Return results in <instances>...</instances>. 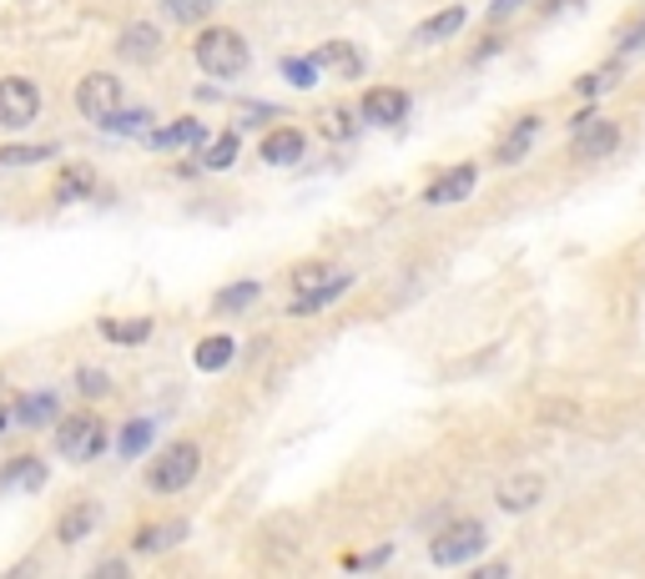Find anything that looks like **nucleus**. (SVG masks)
<instances>
[{"instance_id": "f257e3e1", "label": "nucleus", "mask_w": 645, "mask_h": 579, "mask_svg": "<svg viewBox=\"0 0 645 579\" xmlns=\"http://www.w3.org/2000/svg\"><path fill=\"white\" fill-rule=\"evenodd\" d=\"M192 56H197V66H203L207 76H217V81H232V76L248 72V41H242L232 25H207L203 36L192 41Z\"/></svg>"}, {"instance_id": "f03ea898", "label": "nucleus", "mask_w": 645, "mask_h": 579, "mask_svg": "<svg viewBox=\"0 0 645 579\" xmlns=\"http://www.w3.org/2000/svg\"><path fill=\"white\" fill-rule=\"evenodd\" d=\"M197 469H203V449L197 444H172L146 463V489L152 494H182L197 479Z\"/></svg>"}, {"instance_id": "7ed1b4c3", "label": "nucleus", "mask_w": 645, "mask_h": 579, "mask_svg": "<svg viewBox=\"0 0 645 579\" xmlns=\"http://www.w3.org/2000/svg\"><path fill=\"white\" fill-rule=\"evenodd\" d=\"M56 449H61V459H72V463H91V459H101L107 454V424L96 414H66L56 424Z\"/></svg>"}, {"instance_id": "20e7f679", "label": "nucleus", "mask_w": 645, "mask_h": 579, "mask_svg": "<svg viewBox=\"0 0 645 579\" xmlns=\"http://www.w3.org/2000/svg\"><path fill=\"white\" fill-rule=\"evenodd\" d=\"M484 544H490V529H484V524H479V520H459V524H449V529L434 534L429 559L439 569H459V565H469V559L484 555Z\"/></svg>"}, {"instance_id": "39448f33", "label": "nucleus", "mask_w": 645, "mask_h": 579, "mask_svg": "<svg viewBox=\"0 0 645 579\" xmlns=\"http://www.w3.org/2000/svg\"><path fill=\"white\" fill-rule=\"evenodd\" d=\"M76 111H81L91 127H107V121L121 111V81L111 72L81 76V86H76Z\"/></svg>"}, {"instance_id": "423d86ee", "label": "nucleus", "mask_w": 645, "mask_h": 579, "mask_svg": "<svg viewBox=\"0 0 645 579\" xmlns=\"http://www.w3.org/2000/svg\"><path fill=\"white\" fill-rule=\"evenodd\" d=\"M41 117V86L25 76H0V127L25 131Z\"/></svg>"}, {"instance_id": "0eeeda50", "label": "nucleus", "mask_w": 645, "mask_h": 579, "mask_svg": "<svg viewBox=\"0 0 645 579\" xmlns=\"http://www.w3.org/2000/svg\"><path fill=\"white\" fill-rule=\"evenodd\" d=\"M408 107H414V96H408L404 86H373V91H363L359 117L369 121V127H398V121L408 117Z\"/></svg>"}, {"instance_id": "6e6552de", "label": "nucleus", "mask_w": 645, "mask_h": 579, "mask_svg": "<svg viewBox=\"0 0 645 579\" xmlns=\"http://www.w3.org/2000/svg\"><path fill=\"white\" fill-rule=\"evenodd\" d=\"M621 146V127L615 121H586V127L575 131V142H570V156L575 162H600V156H610Z\"/></svg>"}, {"instance_id": "1a4fd4ad", "label": "nucleus", "mask_w": 645, "mask_h": 579, "mask_svg": "<svg viewBox=\"0 0 645 579\" xmlns=\"http://www.w3.org/2000/svg\"><path fill=\"white\" fill-rule=\"evenodd\" d=\"M539 499H545V479H539V473H514V479H504V484L494 489V504H500L504 514H525Z\"/></svg>"}, {"instance_id": "9d476101", "label": "nucleus", "mask_w": 645, "mask_h": 579, "mask_svg": "<svg viewBox=\"0 0 645 579\" xmlns=\"http://www.w3.org/2000/svg\"><path fill=\"white\" fill-rule=\"evenodd\" d=\"M474 182H479V166H449V172H444L439 182H429V187H424V201H429V207H449V201H464L469 192H474Z\"/></svg>"}, {"instance_id": "9b49d317", "label": "nucleus", "mask_w": 645, "mask_h": 579, "mask_svg": "<svg viewBox=\"0 0 645 579\" xmlns=\"http://www.w3.org/2000/svg\"><path fill=\"white\" fill-rule=\"evenodd\" d=\"M303 152H308V136H303L298 127L267 131L263 146H258V156H263L267 166H293V162H303Z\"/></svg>"}, {"instance_id": "f8f14e48", "label": "nucleus", "mask_w": 645, "mask_h": 579, "mask_svg": "<svg viewBox=\"0 0 645 579\" xmlns=\"http://www.w3.org/2000/svg\"><path fill=\"white\" fill-rule=\"evenodd\" d=\"M203 142H207V127L197 117L167 121L162 131H152V136H146V146H152V152H187V146H203Z\"/></svg>"}, {"instance_id": "ddd939ff", "label": "nucleus", "mask_w": 645, "mask_h": 579, "mask_svg": "<svg viewBox=\"0 0 645 579\" xmlns=\"http://www.w3.org/2000/svg\"><path fill=\"white\" fill-rule=\"evenodd\" d=\"M156 51H162V31L146 25V21H132L117 36V56L121 61H136V66H142V61H156Z\"/></svg>"}, {"instance_id": "4468645a", "label": "nucleus", "mask_w": 645, "mask_h": 579, "mask_svg": "<svg viewBox=\"0 0 645 579\" xmlns=\"http://www.w3.org/2000/svg\"><path fill=\"white\" fill-rule=\"evenodd\" d=\"M177 539H187V520H162V524H142L132 534V549L136 555H167Z\"/></svg>"}, {"instance_id": "2eb2a0df", "label": "nucleus", "mask_w": 645, "mask_h": 579, "mask_svg": "<svg viewBox=\"0 0 645 579\" xmlns=\"http://www.w3.org/2000/svg\"><path fill=\"white\" fill-rule=\"evenodd\" d=\"M11 414L21 428H46L51 418H61V398L56 393H25V398H15Z\"/></svg>"}, {"instance_id": "dca6fc26", "label": "nucleus", "mask_w": 645, "mask_h": 579, "mask_svg": "<svg viewBox=\"0 0 645 579\" xmlns=\"http://www.w3.org/2000/svg\"><path fill=\"white\" fill-rule=\"evenodd\" d=\"M96 520H101V509H96V504H86V499H81V504H72V509H61V520H56V539H61V544H81L86 534L96 529Z\"/></svg>"}, {"instance_id": "f3484780", "label": "nucleus", "mask_w": 645, "mask_h": 579, "mask_svg": "<svg viewBox=\"0 0 645 579\" xmlns=\"http://www.w3.org/2000/svg\"><path fill=\"white\" fill-rule=\"evenodd\" d=\"M232 358H238V343H232L228 332H212V338H203V343H197L192 363H197V373H222Z\"/></svg>"}, {"instance_id": "a211bd4d", "label": "nucleus", "mask_w": 645, "mask_h": 579, "mask_svg": "<svg viewBox=\"0 0 645 579\" xmlns=\"http://www.w3.org/2000/svg\"><path fill=\"white\" fill-rule=\"evenodd\" d=\"M464 21H469V11H464V6H444V11L434 15V21H424V25H418V31H414V41H418V46H434V41H449L455 31H464Z\"/></svg>"}, {"instance_id": "6ab92c4d", "label": "nucleus", "mask_w": 645, "mask_h": 579, "mask_svg": "<svg viewBox=\"0 0 645 579\" xmlns=\"http://www.w3.org/2000/svg\"><path fill=\"white\" fill-rule=\"evenodd\" d=\"M535 136H539V117H520L510 131H504V142H500V152H494V156H500L504 166H514L520 156L529 152V146H535Z\"/></svg>"}, {"instance_id": "aec40b11", "label": "nucleus", "mask_w": 645, "mask_h": 579, "mask_svg": "<svg viewBox=\"0 0 645 579\" xmlns=\"http://www.w3.org/2000/svg\"><path fill=\"white\" fill-rule=\"evenodd\" d=\"M348 283H353L348 272H338V267H318V262H313V267H298V272H293V293H298V297H308V293H328V287H348Z\"/></svg>"}, {"instance_id": "412c9836", "label": "nucleus", "mask_w": 645, "mask_h": 579, "mask_svg": "<svg viewBox=\"0 0 645 579\" xmlns=\"http://www.w3.org/2000/svg\"><path fill=\"white\" fill-rule=\"evenodd\" d=\"M96 328H101V338H111L121 348H136L152 338V318H101Z\"/></svg>"}, {"instance_id": "4be33fe9", "label": "nucleus", "mask_w": 645, "mask_h": 579, "mask_svg": "<svg viewBox=\"0 0 645 579\" xmlns=\"http://www.w3.org/2000/svg\"><path fill=\"white\" fill-rule=\"evenodd\" d=\"M91 192H96V172H91V166H66V172L56 177V187H51V197L66 207V201H81V197H91Z\"/></svg>"}, {"instance_id": "5701e85b", "label": "nucleus", "mask_w": 645, "mask_h": 579, "mask_svg": "<svg viewBox=\"0 0 645 579\" xmlns=\"http://www.w3.org/2000/svg\"><path fill=\"white\" fill-rule=\"evenodd\" d=\"M15 484H21V489H31V494H36V489L46 484V463H41L36 454H21V459H15L11 469L0 473V489H15Z\"/></svg>"}, {"instance_id": "b1692460", "label": "nucleus", "mask_w": 645, "mask_h": 579, "mask_svg": "<svg viewBox=\"0 0 645 579\" xmlns=\"http://www.w3.org/2000/svg\"><path fill=\"white\" fill-rule=\"evenodd\" d=\"M258 293H263L258 283H232V287H222V293L212 297V313H217V318H222V313H248Z\"/></svg>"}, {"instance_id": "393cba45", "label": "nucleus", "mask_w": 645, "mask_h": 579, "mask_svg": "<svg viewBox=\"0 0 645 579\" xmlns=\"http://www.w3.org/2000/svg\"><path fill=\"white\" fill-rule=\"evenodd\" d=\"M162 15L172 25H203L212 15V0H162Z\"/></svg>"}, {"instance_id": "a878e982", "label": "nucleus", "mask_w": 645, "mask_h": 579, "mask_svg": "<svg viewBox=\"0 0 645 579\" xmlns=\"http://www.w3.org/2000/svg\"><path fill=\"white\" fill-rule=\"evenodd\" d=\"M101 131H111V136H152L156 131V121H152V111H117V117L107 121Z\"/></svg>"}, {"instance_id": "bb28decb", "label": "nucleus", "mask_w": 645, "mask_h": 579, "mask_svg": "<svg viewBox=\"0 0 645 579\" xmlns=\"http://www.w3.org/2000/svg\"><path fill=\"white\" fill-rule=\"evenodd\" d=\"M318 66H334V72H343V76H363V51L359 46H322L318 51Z\"/></svg>"}, {"instance_id": "cd10ccee", "label": "nucleus", "mask_w": 645, "mask_h": 579, "mask_svg": "<svg viewBox=\"0 0 645 579\" xmlns=\"http://www.w3.org/2000/svg\"><path fill=\"white\" fill-rule=\"evenodd\" d=\"M152 418H132V424L121 428V459H142L146 449H152Z\"/></svg>"}, {"instance_id": "c85d7f7f", "label": "nucleus", "mask_w": 645, "mask_h": 579, "mask_svg": "<svg viewBox=\"0 0 645 579\" xmlns=\"http://www.w3.org/2000/svg\"><path fill=\"white\" fill-rule=\"evenodd\" d=\"M232 162H238V131H222L217 142H203V166H212V172H228Z\"/></svg>"}, {"instance_id": "c756f323", "label": "nucleus", "mask_w": 645, "mask_h": 579, "mask_svg": "<svg viewBox=\"0 0 645 579\" xmlns=\"http://www.w3.org/2000/svg\"><path fill=\"white\" fill-rule=\"evenodd\" d=\"M51 156H56V146H0V172H6V166H41V162H51Z\"/></svg>"}, {"instance_id": "7c9ffc66", "label": "nucleus", "mask_w": 645, "mask_h": 579, "mask_svg": "<svg viewBox=\"0 0 645 579\" xmlns=\"http://www.w3.org/2000/svg\"><path fill=\"white\" fill-rule=\"evenodd\" d=\"M348 287H328V293H308V297H293L287 303V318H308V313H322V308H334L338 297H343Z\"/></svg>"}, {"instance_id": "2f4dec72", "label": "nucleus", "mask_w": 645, "mask_h": 579, "mask_svg": "<svg viewBox=\"0 0 645 579\" xmlns=\"http://www.w3.org/2000/svg\"><path fill=\"white\" fill-rule=\"evenodd\" d=\"M76 389H81L86 398H107V393H111V373H107V368H81V373H76Z\"/></svg>"}, {"instance_id": "473e14b6", "label": "nucleus", "mask_w": 645, "mask_h": 579, "mask_svg": "<svg viewBox=\"0 0 645 579\" xmlns=\"http://www.w3.org/2000/svg\"><path fill=\"white\" fill-rule=\"evenodd\" d=\"M283 76L293 86H303V91H308L313 81H318V56H308V61H283Z\"/></svg>"}, {"instance_id": "72a5a7b5", "label": "nucleus", "mask_w": 645, "mask_h": 579, "mask_svg": "<svg viewBox=\"0 0 645 579\" xmlns=\"http://www.w3.org/2000/svg\"><path fill=\"white\" fill-rule=\"evenodd\" d=\"M641 46H645V15L635 25H625L621 36H615V56H635Z\"/></svg>"}, {"instance_id": "f704fd0d", "label": "nucleus", "mask_w": 645, "mask_h": 579, "mask_svg": "<svg viewBox=\"0 0 645 579\" xmlns=\"http://www.w3.org/2000/svg\"><path fill=\"white\" fill-rule=\"evenodd\" d=\"M322 127L334 131L338 142H343V136H353V117H348V111H328V117H322Z\"/></svg>"}, {"instance_id": "c9c22d12", "label": "nucleus", "mask_w": 645, "mask_h": 579, "mask_svg": "<svg viewBox=\"0 0 645 579\" xmlns=\"http://www.w3.org/2000/svg\"><path fill=\"white\" fill-rule=\"evenodd\" d=\"M514 6H520V0H494V6H490V21L500 25L504 15H514Z\"/></svg>"}, {"instance_id": "e433bc0d", "label": "nucleus", "mask_w": 645, "mask_h": 579, "mask_svg": "<svg viewBox=\"0 0 645 579\" xmlns=\"http://www.w3.org/2000/svg\"><path fill=\"white\" fill-rule=\"evenodd\" d=\"M570 6H580V0H545V15H555V11H570Z\"/></svg>"}, {"instance_id": "4c0bfd02", "label": "nucleus", "mask_w": 645, "mask_h": 579, "mask_svg": "<svg viewBox=\"0 0 645 579\" xmlns=\"http://www.w3.org/2000/svg\"><path fill=\"white\" fill-rule=\"evenodd\" d=\"M11 424H15V414H11V408H0V434H6Z\"/></svg>"}]
</instances>
